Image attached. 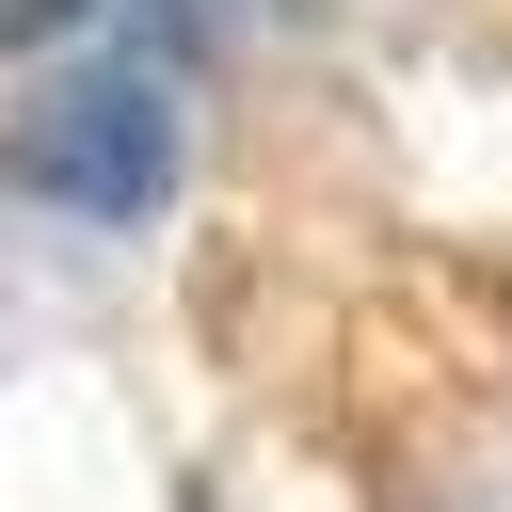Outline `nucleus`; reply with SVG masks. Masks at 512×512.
Here are the masks:
<instances>
[{
  "label": "nucleus",
  "instance_id": "2",
  "mask_svg": "<svg viewBox=\"0 0 512 512\" xmlns=\"http://www.w3.org/2000/svg\"><path fill=\"white\" fill-rule=\"evenodd\" d=\"M80 16H96V0H0V64H16V48H48V32H80Z\"/></svg>",
  "mask_w": 512,
  "mask_h": 512
},
{
  "label": "nucleus",
  "instance_id": "1",
  "mask_svg": "<svg viewBox=\"0 0 512 512\" xmlns=\"http://www.w3.org/2000/svg\"><path fill=\"white\" fill-rule=\"evenodd\" d=\"M32 208H80V224H144L176 192V64H96L64 96H32V128L0 144Z\"/></svg>",
  "mask_w": 512,
  "mask_h": 512
}]
</instances>
